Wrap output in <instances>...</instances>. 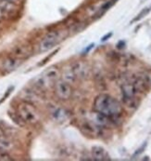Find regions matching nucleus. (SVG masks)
Masks as SVG:
<instances>
[{
  "label": "nucleus",
  "instance_id": "nucleus-21",
  "mask_svg": "<svg viewBox=\"0 0 151 161\" xmlns=\"http://www.w3.org/2000/svg\"><path fill=\"white\" fill-rule=\"evenodd\" d=\"M7 1L11 2V3H14V4H16V5H18V4L21 2V0H7Z\"/></svg>",
  "mask_w": 151,
  "mask_h": 161
},
{
  "label": "nucleus",
  "instance_id": "nucleus-18",
  "mask_svg": "<svg viewBox=\"0 0 151 161\" xmlns=\"http://www.w3.org/2000/svg\"><path fill=\"white\" fill-rule=\"evenodd\" d=\"M8 15L4 10L1 8H0V22H1V21H3V20H5V19H7V18H8Z\"/></svg>",
  "mask_w": 151,
  "mask_h": 161
},
{
  "label": "nucleus",
  "instance_id": "nucleus-19",
  "mask_svg": "<svg viewBox=\"0 0 151 161\" xmlns=\"http://www.w3.org/2000/svg\"><path fill=\"white\" fill-rule=\"evenodd\" d=\"M111 36H112V33H108V35H106L105 36H103V37H102L101 41H107L108 38H109V37H111Z\"/></svg>",
  "mask_w": 151,
  "mask_h": 161
},
{
  "label": "nucleus",
  "instance_id": "nucleus-6",
  "mask_svg": "<svg viewBox=\"0 0 151 161\" xmlns=\"http://www.w3.org/2000/svg\"><path fill=\"white\" fill-rule=\"evenodd\" d=\"M22 64V60L13 56V57H7L2 61L1 69L5 73H11L18 69V67Z\"/></svg>",
  "mask_w": 151,
  "mask_h": 161
},
{
  "label": "nucleus",
  "instance_id": "nucleus-9",
  "mask_svg": "<svg viewBox=\"0 0 151 161\" xmlns=\"http://www.w3.org/2000/svg\"><path fill=\"white\" fill-rule=\"evenodd\" d=\"M51 115L53 119L57 122H64L69 117L68 112L61 107H55L51 111Z\"/></svg>",
  "mask_w": 151,
  "mask_h": 161
},
{
  "label": "nucleus",
  "instance_id": "nucleus-5",
  "mask_svg": "<svg viewBox=\"0 0 151 161\" xmlns=\"http://www.w3.org/2000/svg\"><path fill=\"white\" fill-rule=\"evenodd\" d=\"M55 94L61 101H68L71 97L72 89L70 83L65 80H57L55 82Z\"/></svg>",
  "mask_w": 151,
  "mask_h": 161
},
{
  "label": "nucleus",
  "instance_id": "nucleus-7",
  "mask_svg": "<svg viewBox=\"0 0 151 161\" xmlns=\"http://www.w3.org/2000/svg\"><path fill=\"white\" fill-rule=\"evenodd\" d=\"M90 119L94 122L95 125L96 126H99L101 128H104V127H108L110 124H111V119L106 116V115H102L96 111H94L92 114H91V117Z\"/></svg>",
  "mask_w": 151,
  "mask_h": 161
},
{
  "label": "nucleus",
  "instance_id": "nucleus-2",
  "mask_svg": "<svg viewBox=\"0 0 151 161\" xmlns=\"http://www.w3.org/2000/svg\"><path fill=\"white\" fill-rule=\"evenodd\" d=\"M16 113L21 117L24 124L34 125L40 121V114L36 107L28 102H22L17 107Z\"/></svg>",
  "mask_w": 151,
  "mask_h": 161
},
{
  "label": "nucleus",
  "instance_id": "nucleus-12",
  "mask_svg": "<svg viewBox=\"0 0 151 161\" xmlns=\"http://www.w3.org/2000/svg\"><path fill=\"white\" fill-rule=\"evenodd\" d=\"M72 70L74 72L75 76L78 77H86L87 74V68L85 64L83 63H76L73 66Z\"/></svg>",
  "mask_w": 151,
  "mask_h": 161
},
{
  "label": "nucleus",
  "instance_id": "nucleus-14",
  "mask_svg": "<svg viewBox=\"0 0 151 161\" xmlns=\"http://www.w3.org/2000/svg\"><path fill=\"white\" fill-rule=\"evenodd\" d=\"M75 75H74V72H73V70H72V66L70 67V68H68V69H66L63 72V75H62V79L65 80L66 82H68V83H71V82H73L74 81V79H75Z\"/></svg>",
  "mask_w": 151,
  "mask_h": 161
},
{
  "label": "nucleus",
  "instance_id": "nucleus-8",
  "mask_svg": "<svg viewBox=\"0 0 151 161\" xmlns=\"http://www.w3.org/2000/svg\"><path fill=\"white\" fill-rule=\"evenodd\" d=\"M92 156H93V158L95 160L97 161L109 160L110 159L108 153L106 152V150L100 146H94L92 148Z\"/></svg>",
  "mask_w": 151,
  "mask_h": 161
},
{
  "label": "nucleus",
  "instance_id": "nucleus-3",
  "mask_svg": "<svg viewBox=\"0 0 151 161\" xmlns=\"http://www.w3.org/2000/svg\"><path fill=\"white\" fill-rule=\"evenodd\" d=\"M66 36L62 30H53L47 33L39 44V50L45 52L52 49L55 46L60 44Z\"/></svg>",
  "mask_w": 151,
  "mask_h": 161
},
{
  "label": "nucleus",
  "instance_id": "nucleus-17",
  "mask_svg": "<svg viewBox=\"0 0 151 161\" xmlns=\"http://www.w3.org/2000/svg\"><path fill=\"white\" fill-rule=\"evenodd\" d=\"M148 11H149V9H148V8L144 9V10H143V11L138 15V17H136V18L134 19V21H138V20H140V19H141V18H143V17H144V15H146Z\"/></svg>",
  "mask_w": 151,
  "mask_h": 161
},
{
  "label": "nucleus",
  "instance_id": "nucleus-10",
  "mask_svg": "<svg viewBox=\"0 0 151 161\" xmlns=\"http://www.w3.org/2000/svg\"><path fill=\"white\" fill-rule=\"evenodd\" d=\"M0 8L9 16L12 15L14 13H16V11L18 10V5L8 2L7 0H0Z\"/></svg>",
  "mask_w": 151,
  "mask_h": 161
},
{
  "label": "nucleus",
  "instance_id": "nucleus-4",
  "mask_svg": "<svg viewBox=\"0 0 151 161\" xmlns=\"http://www.w3.org/2000/svg\"><path fill=\"white\" fill-rule=\"evenodd\" d=\"M59 78V70L56 67H51L48 70L44 71L41 75H39L35 81L34 84L40 88V89H47L51 85L55 84V82Z\"/></svg>",
  "mask_w": 151,
  "mask_h": 161
},
{
  "label": "nucleus",
  "instance_id": "nucleus-20",
  "mask_svg": "<svg viewBox=\"0 0 151 161\" xmlns=\"http://www.w3.org/2000/svg\"><path fill=\"white\" fill-rule=\"evenodd\" d=\"M94 46H95L94 44H91V45H89V47H88L87 48H86V49H85L84 53H88V52L91 50V48H93V47H94Z\"/></svg>",
  "mask_w": 151,
  "mask_h": 161
},
{
  "label": "nucleus",
  "instance_id": "nucleus-13",
  "mask_svg": "<svg viewBox=\"0 0 151 161\" xmlns=\"http://www.w3.org/2000/svg\"><path fill=\"white\" fill-rule=\"evenodd\" d=\"M30 54H31V51L27 46H18L14 49V56L21 60L27 58Z\"/></svg>",
  "mask_w": 151,
  "mask_h": 161
},
{
  "label": "nucleus",
  "instance_id": "nucleus-15",
  "mask_svg": "<svg viewBox=\"0 0 151 161\" xmlns=\"http://www.w3.org/2000/svg\"><path fill=\"white\" fill-rule=\"evenodd\" d=\"M116 1H117V0H109L108 2H106V3L101 7V8H100V13L102 14V13H104L105 11H107L108 9H109V8L116 3Z\"/></svg>",
  "mask_w": 151,
  "mask_h": 161
},
{
  "label": "nucleus",
  "instance_id": "nucleus-16",
  "mask_svg": "<svg viewBox=\"0 0 151 161\" xmlns=\"http://www.w3.org/2000/svg\"><path fill=\"white\" fill-rule=\"evenodd\" d=\"M0 160L8 161L12 160V158L8 155V152H0Z\"/></svg>",
  "mask_w": 151,
  "mask_h": 161
},
{
  "label": "nucleus",
  "instance_id": "nucleus-11",
  "mask_svg": "<svg viewBox=\"0 0 151 161\" xmlns=\"http://www.w3.org/2000/svg\"><path fill=\"white\" fill-rule=\"evenodd\" d=\"M12 147V142L6 135L0 134V152H8Z\"/></svg>",
  "mask_w": 151,
  "mask_h": 161
},
{
  "label": "nucleus",
  "instance_id": "nucleus-1",
  "mask_svg": "<svg viewBox=\"0 0 151 161\" xmlns=\"http://www.w3.org/2000/svg\"><path fill=\"white\" fill-rule=\"evenodd\" d=\"M94 111L106 115L113 120L122 115V106L119 101L112 96L108 94H100L95 99Z\"/></svg>",
  "mask_w": 151,
  "mask_h": 161
}]
</instances>
